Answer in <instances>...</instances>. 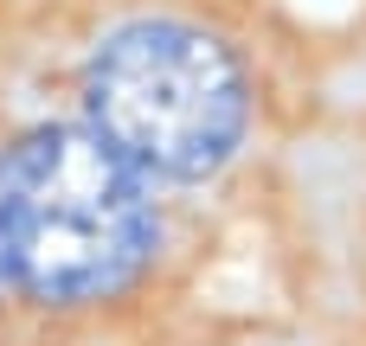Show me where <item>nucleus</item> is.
I'll list each match as a JSON object with an SVG mask.
<instances>
[{"instance_id":"obj_1","label":"nucleus","mask_w":366,"mask_h":346,"mask_svg":"<svg viewBox=\"0 0 366 346\" xmlns=\"http://www.w3.org/2000/svg\"><path fill=\"white\" fill-rule=\"evenodd\" d=\"M302 32L270 0H32L0 58L51 71V116L84 122L154 186H206L277 96V58Z\"/></svg>"},{"instance_id":"obj_4","label":"nucleus","mask_w":366,"mask_h":346,"mask_svg":"<svg viewBox=\"0 0 366 346\" xmlns=\"http://www.w3.org/2000/svg\"><path fill=\"white\" fill-rule=\"evenodd\" d=\"M0 302H6V295H0Z\"/></svg>"},{"instance_id":"obj_3","label":"nucleus","mask_w":366,"mask_h":346,"mask_svg":"<svg viewBox=\"0 0 366 346\" xmlns=\"http://www.w3.org/2000/svg\"><path fill=\"white\" fill-rule=\"evenodd\" d=\"M26 6H32V0H0V32H6V26H13V19H19Z\"/></svg>"},{"instance_id":"obj_2","label":"nucleus","mask_w":366,"mask_h":346,"mask_svg":"<svg viewBox=\"0 0 366 346\" xmlns=\"http://www.w3.org/2000/svg\"><path fill=\"white\" fill-rule=\"evenodd\" d=\"M167 244L161 186L84 122L26 109L0 122V295L51 315L122 302Z\"/></svg>"}]
</instances>
